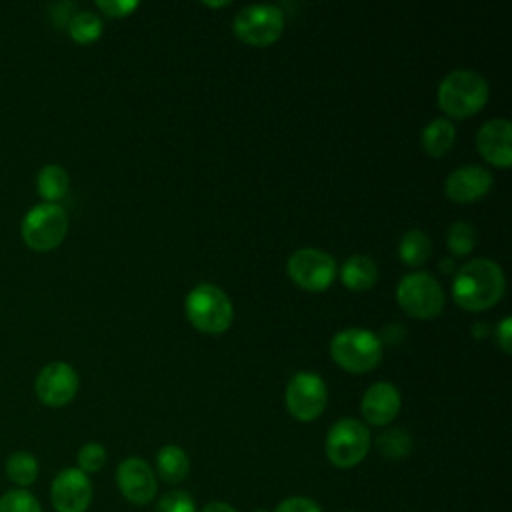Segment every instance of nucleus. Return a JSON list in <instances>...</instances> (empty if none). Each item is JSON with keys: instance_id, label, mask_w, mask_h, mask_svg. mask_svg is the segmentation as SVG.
Listing matches in <instances>:
<instances>
[{"instance_id": "1", "label": "nucleus", "mask_w": 512, "mask_h": 512, "mask_svg": "<svg viewBox=\"0 0 512 512\" xmlns=\"http://www.w3.org/2000/svg\"><path fill=\"white\" fill-rule=\"evenodd\" d=\"M504 288L502 268L490 258H474L454 272L452 298L468 312H482L502 298Z\"/></svg>"}, {"instance_id": "2", "label": "nucleus", "mask_w": 512, "mask_h": 512, "mask_svg": "<svg viewBox=\"0 0 512 512\" xmlns=\"http://www.w3.org/2000/svg\"><path fill=\"white\" fill-rule=\"evenodd\" d=\"M488 82L474 70H452L438 86V106L450 118H470L484 108Z\"/></svg>"}, {"instance_id": "3", "label": "nucleus", "mask_w": 512, "mask_h": 512, "mask_svg": "<svg viewBox=\"0 0 512 512\" xmlns=\"http://www.w3.org/2000/svg\"><path fill=\"white\" fill-rule=\"evenodd\" d=\"M190 324L204 334H222L230 328L234 308L230 298L216 284L194 286L184 302Z\"/></svg>"}, {"instance_id": "4", "label": "nucleus", "mask_w": 512, "mask_h": 512, "mask_svg": "<svg viewBox=\"0 0 512 512\" xmlns=\"http://www.w3.org/2000/svg\"><path fill=\"white\" fill-rule=\"evenodd\" d=\"M330 356L342 370L364 374L380 364L382 340L370 330L346 328L332 336Z\"/></svg>"}, {"instance_id": "5", "label": "nucleus", "mask_w": 512, "mask_h": 512, "mask_svg": "<svg viewBox=\"0 0 512 512\" xmlns=\"http://www.w3.org/2000/svg\"><path fill=\"white\" fill-rule=\"evenodd\" d=\"M444 290L428 272H410L400 278L396 286L398 306L412 318L430 320L444 308Z\"/></svg>"}, {"instance_id": "6", "label": "nucleus", "mask_w": 512, "mask_h": 512, "mask_svg": "<svg viewBox=\"0 0 512 512\" xmlns=\"http://www.w3.org/2000/svg\"><path fill=\"white\" fill-rule=\"evenodd\" d=\"M22 240L36 252H48L62 244L68 232V214L60 204L40 202L22 220Z\"/></svg>"}, {"instance_id": "7", "label": "nucleus", "mask_w": 512, "mask_h": 512, "mask_svg": "<svg viewBox=\"0 0 512 512\" xmlns=\"http://www.w3.org/2000/svg\"><path fill=\"white\" fill-rule=\"evenodd\" d=\"M284 12L274 4H250L242 8L232 22L236 38L248 46H270L282 36Z\"/></svg>"}, {"instance_id": "8", "label": "nucleus", "mask_w": 512, "mask_h": 512, "mask_svg": "<svg viewBox=\"0 0 512 512\" xmlns=\"http://www.w3.org/2000/svg\"><path fill=\"white\" fill-rule=\"evenodd\" d=\"M326 456L336 468L360 464L370 450V432L356 418H340L326 434Z\"/></svg>"}, {"instance_id": "9", "label": "nucleus", "mask_w": 512, "mask_h": 512, "mask_svg": "<svg viewBox=\"0 0 512 512\" xmlns=\"http://www.w3.org/2000/svg\"><path fill=\"white\" fill-rule=\"evenodd\" d=\"M292 282L308 292H324L336 278L334 258L320 248H300L286 264Z\"/></svg>"}, {"instance_id": "10", "label": "nucleus", "mask_w": 512, "mask_h": 512, "mask_svg": "<svg viewBox=\"0 0 512 512\" xmlns=\"http://www.w3.org/2000/svg\"><path fill=\"white\" fill-rule=\"evenodd\" d=\"M328 400V390L324 380L314 372H298L290 378L284 392L286 410L300 422L316 420Z\"/></svg>"}, {"instance_id": "11", "label": "nucleus", "mask_w": 512, "mask_h": 512, "mask_svg": "<svg viewBox=\"0 0 512 512\" xmlns=\"http://www.w3.org/2000/svg\"><path fill=\"white\" fill-rule=\"evenodd\" d=\"M78 384V374L68 362H50L38 372L34 390L42 404L50 408H60L74 400Z\"/></svg>"}, {"instance_id": "12", "label": "nucleus", "mask_w": 512, "mask_h": 512, "mask_svg": "<svg viewBox=\"0 0 512 512\" xmlns=\"http://www.w3.org/2000/svg\"><path fill=\"white\" fill-rule=\"evenodd\" d=\"M50 502L56 512H86L92 502V482L78 468L60 470L50 486Z\"/></svg>"}, {"instance_id": "13", "label": "nucleus", "mask_w": 512, "mask_h": 512, "mask_svg": "<svg viewBox=\"0 0 512 512\" xmlns=\"http://www.w3.org/2000/svg\"><path fill=\"white\" fill-rule=\"evenodd\" d=\"M116 482H118L122 496L136 506H144V504L152 502L156 496V488H158L154 470L150 468V464L146 460H142L138 456L124 458L118 464Z\"/></svg>"}, {"instance_id": "14", "label": "nucleus", "mask_w": 512, "mask_h": 512, "mask_svg": "<svg viewBox=\"0 0 512 512\" xmlns=\"http://www.w3.org/2000/svg\"><path fill=\"white\" fill-rule=\"evenodd\" d=\"M476 148L480 156L496 166L508 168L512 164V124L506 118H492L484 122L476 134Z\"/></svg>"}, {"instance_id": "15", "label": "nucleus", "mask_w": 512, "mask_h": 512, "mask_svg": "<svg viewBox=\"0 0 512 512\" xmlns=\"http://www.w3.org/2000/svg\"><path fill=\"white\" fill-rule=\"evenodd\" d=\"M492 174L482 166H462L444 180V194L452 202L468 204L484 198L492 188Z\"/></svg>"}, {"instance_id": "16", "label": "nucleus", "mask_w": 512, "mask_h": 512, "mask_svg": "<svg viewBox=\"0 0 512 512\" xmlns=\"http://www.w3.org/2000/svg\"><path fill=\"white\" fill-rule=\"evenodd\" d=\"M402 406L400 390L392 382H374L366 388L360 410L368 424L372 426H386L390 424Z\"/></svg>"}, {"instance_id": "17", "label": "nucleus", "mask_w": 512, "mask_h": 512, "mask_svg": "<svg viewBox=\"0 0 512 512\" xmlns=\"http://www.w3.org/2000/svg\"><path fill=\"white\" fill-rule=\"evenodd\" d=\"M340 280L348 290H354V292L370 290L378 280V266L370 256L354 254L342 264Z\"/></svg>"}, {"instance_id": "18", "label": "nucleus", "mask_w": 512, "mask_h": 512, "mask_svg": "<svg viewBox=\"0 0 512 512\" xmlns=\"http://www.w3.org/2000/svg\"><path fill=\"white\" fill-rule=\"evenodd\" d=\"M454 140H456L454 124L446 118H436L428 122L420 134L422 148L432 158H442L444 154H448L450 148L454 146Z\"/></svg>"}, {"instance_id": "19", "label": "nucleus", "mask_w": 512, "mask_h": 512, "mask_svg": "<svg viewBox=\"0 0 512 512\" xmlns=\"http://www.w3.org/2000/svg\"><path fill=\"white\" fill-rule=\"evenodd\" d=\"M156 472L168 484H178V482L186 480V476L190 472L188 454L176 444L162 446L156 454Z\"/></svg>"}, {"instance_id": "20", "label": "nucleus", "mask_w": 512, "mask_h": 512, "mask_svg": "<svg viewBox=\"0 0 512 512\" xmlns=\"http://www.w3.org/2000/svg\"><path fill=\"white\" fill-rule=\"evenodd\" d=\"M68 186H70L68 172L58 164L44 166L36 176L38 196L48 204H58V200L66 196Z\"/></svg>"}, {"instance_id": "21", "label": "nucleus", "mask_w": 512, "mask_h": 512, "mask_svg": "<svg viewBox=\"0 0 512 512\" xmlns=\"http://www.w3.org/2000/svg\"><path fill=\"white\" fill-rule=\"evenodd\" d=\"M430 254H432V240L428 238L426 232L418 228L408 230L398 244V256L410 268L424 264Z\"/></svg>"}, {"instance_id": "22", "label": "nucleus", "mask_w": 512, "mask_h": 512, "mask_svg": "<svg viewBox=\"0 0 512 512\" xmlns=\"http://www.w3.org/2000/svg\"><path fill=\"white\" fill-rule=\"evenodd\" d=\"M4 472H6V478L12 484H16L18 488H28L38 478V460L30 452H26V450L12 452L6 458Z\"/></svg>"}, {"instance_id": "23", "label": "nucleus", "mask_w": 512, "mask_h": 512, "mask_svg": "<svg viewBox=\"0 0 512 512\" xmlns=\"http://www.w3.org/2000/svg\"><path fill=\"white\" fill-rule=\"evenodd\" d=\"M378 452L388 460H402L412 452V436L404 428H388L376 438Z\"/></svg>"}, {"instance_id": "24", "label": "nucleus", "mask_w": 512, "mask_h": 512, "mask_svg": "<svg viewBox=\"0 0 512 512\" xmlns=\"http://www.w3.org/2000/svg\"><path fill=\"white\" fill-rule=\"evenodd\" d=\"M68 34L78 44H92L102 34V20L88 10L76 12L68 22Z\"/></svg>"}, {"instance_id": "25", "label": "nucleus", "mask_w": 512, "mask_h": 512, "mask_svg": "<svg viewBox=\"0 0 512 512\" xmlns=\"http://www.w3.org/2000/svg\"><path fill=\"white\" fill-rule=\"evenodd\" d=\"M446 246L454 256H468L476 246V232L468 222H454L446 232Z\"/></svg>"}, {"instance_id": "26", "label": "nucleus", "mask_w": 512, "mask_h": 512, "mask_svg": "<svg viewBox=\"0 0 512 512\" xmlns=\"http://www.w3.org/2000/svg\"><path fill=\"white\" fill-rule=\"evenodd\" d=\"M0 512H42V506L26 488H12L0 496Z\"/></svg>"}, {"instance_id": "27", "label": "nucleus", "mask_w": 512, "mask_h": 512, "mask_svg": "<svg viewBox=\"0 0 512 512\" xmlns=\"http://www.w3.org/2000/svg\"><path fill=\"white\" fill-rule=\"evenodd\" d=\"M76 462H78V470H82L84 474H94L100 472L106 464V448L98 442H86L78 454H76Z\"/></svg>"}, {"instance_id": "28", "label": "nucleus", "mask_w": 512, "mask_h": 512, "mask_svg": "<svg viewBox=\"0 0 512 512\" xmlns=\"http://www.w3.org/2000/svg\"><path fill=\"white\" fill-rule=\"evenodd\" d=\"M156 512H196V504L190 494L182 490H170L164 496H160Z\"/></svg>"}, {"instance_id": "29", "label": "nucleus", "mask_w": 512, "mask_h": 512, "mask_svg": "<svg viewBox=\"0 0 512 512\" xmlns=\"http://www.w3.org/2000/svg\"><path fill=\"white\" fill-rule=\"evenodd\" d=\"M96 6L110 18H124L138 8V2L136 0H98Z\"/></svg>"}, {"instance_id": "30", "label": "nucleus", "mask_w": 512, "mask_h": 512, "mask_svg": "<svg viewBox=\"0 0 512 512\" xmlns=\"http://www.w3.org/2000/svg\"><path fill=\"white\" fill-rule=\"evenodd\" d=\"M274 512H322V508L312 500V498H306V496H290V498H284Z\"/></svg>"}, {"instance_id": "31", "label": "nucleus", "mask_w": 512, "mask_h": 512, "mask_svg": "<svg viewBox=\"0 0 512 512\" xmlns=\"http://www.w3.org/2000/svg\"><path fill=\"white\" fill-rule=\"evenodd\" d=\"M496 344L504 354L512 352V318L504 316L496 326Z\"/></svg>"}, {"instance_id": "32", "label": "nucleus", "mask_w": 512, "mask_h": 512, "mask_svg": "<svg viewBox=\"0 0 512 512\" xmlns=\"http://www.w3.org/2000/svg\"><path fill=\"white\" fill-rule=\"evenodd\" d=\"M202 512H238L236 508H232L230 504H226V502H218V500H214V502H210V504H206L204 508H202Z\"/></svg>"}, {"instance_id": "33", "label": "nucleus", "mask_w": 512, "mask_h": 512, "mask_svg": "<svg viewBox=\"0 0 512 512\" xmlns=\"http://www.w3.org/2000/svg\"><path fill=\"white\" fill-rule=\"evenodd\" d=\"M440 270L444 272V274H452V272H456V268H454V260H440Z\"/></svg>"}, {"instance_id": "34", "label": "nucleus", "mask_w": 512, "mask_h": 512, "mask_svg": "<svg viewBox=\"0 0 512 512\" xmlns=\"http://www.w3.org/2000/svg\"><path fill=\"white\" fill-rule=\"evenodd\" d=\"M472 332H474V336L476 338H484V334H486V324H474V328H472Z\"/></svg>"}, {"instance_id": "35", "label": "nucleus", "mask_w": 512, "mask_h": 512, "mask_svg": "<svg viewBox=\"0 0 512 512\" xmlns=\"http://www.w3.org/2000/svg\"><path fill=\"white\" fill-rule=\"evenodd\" d=\"M204 6H210V8H218V6H228V0H222V2H202Z\"/></svg>"}, {"instance_id": "36", "label": "nucleus", "mask_w": 512, "mask_h": 512, "mask_svg": "<svg viewBox=\"0 0 512 512\" xmlns=\"http://www.w3.org/2000/svg\"><path fill=\"white\" fill-rule=\"evenodd\" d=\"M254 512H268V510H262V508H258V510H254Z\"/></svg>"}]
</instances>
